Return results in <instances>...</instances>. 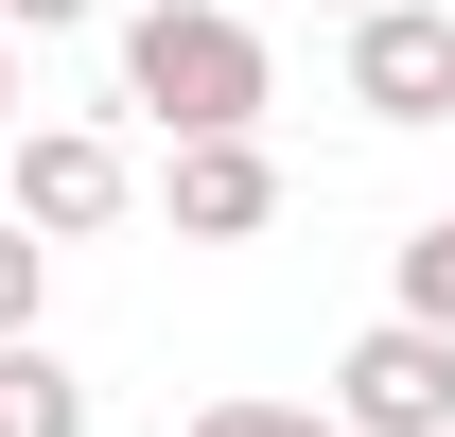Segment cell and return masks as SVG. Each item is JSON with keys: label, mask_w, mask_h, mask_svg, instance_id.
Here are the masks:
<instances>
[{"label": "cell", "mask_w": 455, "mask_h": 437, "mask_svg": "<svg viewBox=\"0 0 455 437\" xmlns=\"http://www.w3.org/2000/svg\"><path fill=\"white\" fill-rule=\"evenodd\" d=\"M158 211H175V245H263V227H281V158H263V123L175 140V158H158Z\"/></svg>", "instance_id": "5"}, {"label": "cell", "mask_w": 455, "mask_h": 437, "mask_svg": "<svg viewBox=\"0 0 455 437\" xmlns=\"http://www.w3.org/2000/svg\"><path fill=\"white\" fill-rule=\"evenodd\" d=\"M0 211L36 227V245H88V227L140 211V158H123L106 123H18V175H0Z\"/></svg>", "instance_id": "2"}, {"label": "cell", "mask_w": 455, "mask_h": 437, "mask_svg": "<svg viewBox=\"0 0 455 437\" xmlns=\"http://www.w3.org/2000/svg\"><path fill=\"white\" fill-rule=\"evenodd\" d=\"M263 18L245 0H140L123 18V106L158 123V140H228V123H263Z\"/></svg>", "instance_id": "1"}, {"label": "cell", "mask_w": 455, "mask_h": 437, "mask_svg": "<svg viewBox=\"0 0 455 437\" xmlns=\"http://www.w3.org/2000/svg\"><path fill=\"white\" fill-rule=\"evenodd\" d=\"M36 298H53V245H36V227L0 211V332H36Z\"/></svg>", "instance_id": "9"}, {"label": "cell", "mask_w": 455, "mask_h": 437, "mask_svg": "<svg viewBox=\"0 0 455 437\" xmlns=\"http://www.w3.org/2000/svg\"><path fill=\"white\" fill-rule=\"evenodd\" d=\"M0 437H88V385L53 332H0Z\"/></svg>", "instance_id": "6"}, {"label": "cell", "mask_w": 455, "mask_h": 437, "mask_svg": "<svg viewBox=\"0 0 455 437\" xmlns=\"http://www.w3.org/2000/svg\"><path fill=\"white\" fill-rule=\"evenodd\" d=\"M333 420L350 437H455V332L438 315H386L333 350Z\"/></svg>", "instance_id": "3"}, {"label": "cell", "mask_w": 455, "mask_h": 437, "mask_svg": "<svg viewBox=\"0 0 455 437\" xmlns=\"http://www.w3.org/2000/svg\"><path fill=\"white\" fill-rule=\"evenodd\" d=\"M0 123H18V18H0Z\"/></svg>", "instance_id": "11"}, {"label": "cell", "mask_w": 455, "mask_h": 437, "mask_svg": "<svg viewBox=\"0 0 455 437\" xmlns=\"http://www.w3.org/2000/svg\"><path fill=\"white\" fill-rule=\"evenodd\" d=\"M333 18H368V0H333Z\"/></svg>", "instance_id": "12"}, {"label": "cell", "mask_w": 455, "mask_h": 437, "mask_svg": "<svg viewBox=\"0 0 455 437\" xmlns=\"http://www.w3.org/2000/svg\"><path fill=\"white\" fill-rule=\"evenodd\" d=\"M403 315H438V332H455V211L403 227Z\"/></svg>", "instance_id": "7"}, {"label": "cell", "mask_w": 455, "mask_h": 437, "mask_svg": "<svg viewBox=\"0 0 455 437\" xmlns=\"http://www.w3.org/2000/svg\"><path fill=\"white\" fill-rule=\"evenodd\" d=\"M0 18H18V36H88L106 0H0Z\"/></svg>", "instance_id": "10"}, {"label": "cell", "mask_w": 455, "mask_h": 437, "mask_svg": "<svg viewBox=\"0 0 455 437\" xmlns=\"http://www.w3.org/2000/svg\"><path fill=\"white\" fill-rule=\"evenodd\" d=\"M350 106L368 123H455V0H368L350 18Z\"/></svg>", "instance_id": "4"}, {"label": "cell", "mask_w": 455, "mask_h": 437, "mask_svg": "<svg viewBox=\"0 0 455 437\" xmlns=\"http://www.w3.org/2000/svg\"><path fill=\"white\" fill-rule=\"evenodd\" d=\"M175 437H350V420H333V402H193Z\"/></svg>", "instance_id": "8"}]
</instances>
